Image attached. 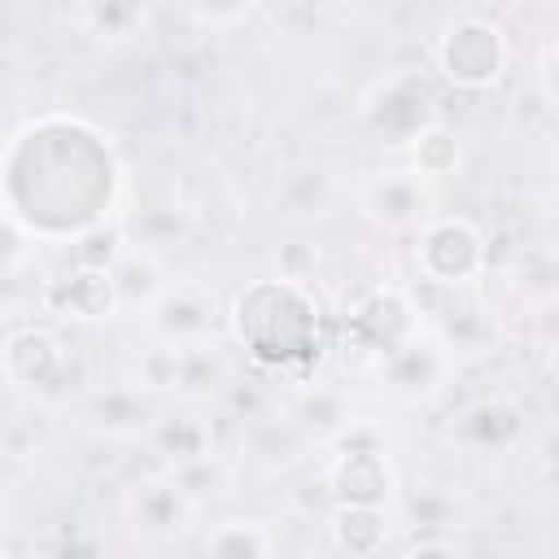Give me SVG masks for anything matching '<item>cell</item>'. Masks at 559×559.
Masks as SVG:
<instances>
[{
  "instance_id": "5bb4252c",
  "label": "cell",
  "mask_w": 559,
  "mask_h": 559,
  "mask_svg": "<svg viewBox=\"0 0 559 559\" xmlns=\"http://www.w3.org/2000/svg\"><path fill=\"white\" fill-rule=\"evenodd\" d=\"M218 380H223V362L210 349V341L205 345H148L140 358V384L144 389L197 397V393L214 389Z\"/></svg>"
},
{
  "instance_id": "e0dca14e",
  "label": "cell",
  "mask_w": 559,
  "mask_h": 559,
  "mask_svg": "<svg viewBox=\"0 0 559 559\" xmlns=\"http://www.w3.org/2000/svg\"><path fill=\"white\" fill-rule=\"evenodd\" d=\"M323 533L341 559H380L393 537V520L389 507H332Z\"/></svg>"
},
{
  "instance_id": "6da1fadb",
  "label": "cell",
  "mask_w": 559,
  "mask_h": 559,
  "mask_svg": "<svg viewBox=\"0 0 559 559\" xmlns=\"http://www.w3.org/2000/svg\"><path fill=\"white\" fill-rule=\"evenodd\" d=\"M122 157L79 114H39L9 131L0 157V210L35 245H74L114 223Z\"/></svg>"
},
{
  "instance_id": "9c48e42d",
  "label": "cell",
  "mask_w": 559,
  "mask_h": 559,
  "mask_svg": "<svg viewBox=\"0 0 559 559\" xmlns=\"http://www.w3.org/2000/svg\"><path fill=\"white\" fill-rule=\"evenodd\" d=\"M223 319L227 310L201 280H166L140 306V323L153 345H205Z\"/></svg>"
},
{
  "instance_id": "7c38bea8",
  "label": "cell",
  "mask_w": 559,
  "mask_h": 559,
  "mask_svg": "<svg viewBox=\"0 0 559 559\" xmlns=\"http://www.w3.org/2000/svg\"><path fill=\"white\" fill-rule=\"evenodd\" d=\"M122 280L118 266H83L70 262L66 271L48 275L39 284V306L44 314L61 319V323H100L114 319L122 310Z\"/></svg>"
},
{
  "instance_id": "9a60e30c",
  "label": "cell",
  "mask_w": 559,
  "mask_h": 559,
  "mask_svg": "<svg viewBox=\"0 0 559 559\" xmlns=\"http://www.w3.org/2000/svg\"><path fill=\"white\" fill-rule=\"evenodd\" d=\"M122 511H127V524H131L140 537L166 542V537H175V533H183V528L192 524L197 498L175 480V472H162V476L140 480V485L127 493Z\"/></svg>"
},
{
  "instance_id": "603a6c76",
  "label": "cell",
  "mask_w": 559,
  "mask_h": 559,
  "mask_svg": "<svg viewBox=\"0 0 559 559\" xmlns=\"http://www.w3.org/2000/svg\"><path fill=\"white\" fill-rule=\"evenodd\" d=\"M537 87L559 109V35H550L542 44V52H537Z\"/></svg>"
},
{
  "instance_id": "ffe728a7",
  "label": "cell",
  "mask_w": 559,
  "mask_h": 559,
  "mask_svg": "<svg viewBox=\"0 0 559 559\" xmlns=\"http://www.w3.org/2000/svg\"><path fill=\"white\" fill-rule=\"evenodd\" d=\"M153 450L170 463V467H188L210 459V428L192 415H175V419H157L153 428Z\"/></svg>"
},
{
  "instance_id": "ac0fdd59",
  "label": "cell",
  "mask_w": 559,
  "mask_h": 559,
  "mask_svg": "<svg viewBox=\"0 0 559 559\" xmlns=\"http://www.w3.org/2000/svg\"><path fill=\"white\" fill-rule=\"evenodd\" d=\"M205 559H275V537L253 515H227L201 537Z\"/></svg>"
},
{
  "instance_id": "ba28073f",
  "label": "cell",
  "mask_w": 559,
  "mask_h": 559,
  "mask_svg": "<svg viewBox=\"0 0 559 559\" xmlns=\"http://www.w3.org/2000/svg\"><path fill=\"white\" fill-rule=\"evenodd\" d=\"M358 122L384 148H411V140L437 122V92L419 70H393L358 100Z\"/></svg>"
},
{
  "instance_id": "484cf974",
  "label": "cell",
  "mask_w": 559,
  "mask_h": 559,
  "mask_svg": "<svg viewBox=\"0 0 559 559\" xmlns=\"http://www.w3.org/2000/svg\"><path fill=\"white\" fill-rule=\"evenodd\" d=\"M546 454H550V463H559V428L550 432V445H546Z\"/></svg>"
},
{
  "instance_id": "d4e9b609",
  "label": "cell",
  "mask_w": 559,
  "mask_h": 559,
  "mask_svg": "<svg viewBox=\"0 0 559 559\" xmlns=\"http://www.w3.org/2000/svg\"><path fill=\"white\" fill-rule=\"evenodd\" d=\"M546 371H550V380H555V389H559V345L550 349V358H546Z\"/></svg>"
},
{
  "instance_id": "52a82bcc",
  "label": "cell",
  "mask_w": 559,
  "mask_h": 559,
  "mask_svg": "<svg viewBox=\"0 0 559 559\" xmlns=\"http://www.w3.org/2000/svg\"><path fill=\"white\" fill-rule=\"evenodd\" d=\"M415 271L432 293L476 288V280L489 271V245L472 218L437 214L415 231Z\"/></svg>"
},
{
  "instance_id": "4fadbf2b",
  "label": "cell",
  "mask_w": 559,
  "mask_h": 559,
  "mask_svg": "<svg viewBox=\"0 0 559 559\" xmlns=\"http://www.w3.org/2000/svg\"><path fill=\"white\" fill-rule=\"evenodd\" d=\"M454 371H459V362L441 349V341L424 328L411 345H402L380 371H376V380H380V389L384 393H393L397 402H428V397H437L450 380H454Z\"/></svg>"
},
{
  "instance_id": "3957f363",
  "label": "cell",
  "mask_w": 559,
  "mask_h": 559,
  "mask_svg": "<svg viewBox=\"0 0 559 559\" xmlns=\"http://www.w3.org/2000/svg\"><path fill=\"white\" fill-rule=\"evenodd\" d=\"M4 380L31 402H66L87 384V362L57 328L13 323L4 336Z\"/></svg>"
},
{
  "instance_id": "44dd1931",
  "label": "cell",
  "mask_w": 559,
  "mask_h": 559,
  "mask_svg": "<svg viewBox=\"0 0 559 559\" xmlns=\"http://www.w3.org/2000/svg\"><path fill=\"white\" fill-rule=\"evenodd\" d=\"M293 415H297V424L306 428V432H314V437H345L349 428H354V419H349V411H345V402H341V393H332V389H314V393H301L297 397V406H293Z\"/></svg>"
},
{
  "instance_id": "7402d4cb",
  "label": "cell",
  "mask_w": 559,
  "mask_h": 559,
  "mask_svg": "<svg viewBox=\"0 0 559 559\" xmlns=\"http://www.w3.org/2000/svg\"><path fill=\"white\" fill-rule=\"evenodd\" d=\"M74 17H79V26H83L87 35L109 39V44L140 35L144 22H148V13H144L140 4H83V9H74Z\"/></svg>"
},
{
  "instance_id": "8992f818",
  "label": "cell",
  "mask_w": 559,
  "mask_h": 559,
  "mask_svg": "<svg viewBox=\"0 0 559 559\" xmlns=\"http://www.w3.org/2000/svg\"><path fill=\"white\" fill-rule=\"evenodd\" d=\"M323 485L332 507H389L397 493V467L380 428L354 424L345 437H336Z\"/></svg>"
},
{
  "instance_id": "277c9868",
  "label": "cell",
  "mask_w": 559,
  "mask_h": 559,
  "mask_svg": "<svg viewBox=\"0 0 559 559\" xmlns=\"http://www.w3.org/2000/svg\"><path fill=\"white\" fill-rule=\"evenodd\" d=\"M432 66L437 74L459 92H489L507 79L511 66V39L507 26L485 13H459L441 26L432 39Z\"/></svg>"
},
{
  "instance_id": "d6986e66",
  "label": "cell",
  "mask_w": 559,
  "mask_h": 559,
  "mask_svg": "<svg viewBox=\"0 0 559 559\" xmlns=\"http://www.w3.org/2000/svg\"><path fill=\"white\" fill-rule=\"evenodd\" d=\"M406 157H411L406 166H411L415 175H424L428 183H441V179L459 175V166H463V140H459V131H450L445 122H432V127H424V131L411 140Z\"/></svg>"
},
{
  "instance_id": "5b68a950",
  "label": "cell",
  "mask_w": 559,
  "mask_h": 559,
  "mask_svg": "<svg viewBox=\"0 0 559 559\" xmlns=\"http://www.w3.org/2000/svg\"><path fill=\"white\" fill-rule=\"evenodd\" d=\"M424 332V306L402 284H376L367 288L341 319V341L358 362H371L376 371L415 336Z\"/></svg>"
},
{
  "instance_id": "30bf717a",
  "label": "cell",
  "mask_w": 559,
  "mask_h": 559,
  "mask_svg": "<svg viewBox=\"0 0 559 559\" xmlns=\"http://www.w3.org/2000/svg\"><path fill=\"white\" fill-rule=\"evenodd\" d=\"M424 306V301H419ZM424 328L441 341V349L463 367V362H485L498 354L502 345V323L498 310L476 293V288H459V293H437L424 306Z\"/></svg>"
},
{
  "instance_id": "2e32d148",
  "label": "cell",
  "mask_w": 559,
  "mask_h": 559,
  "mask_svg": "<svg viewBox=\"0 0 559 559\" xmlns=\"http://www.w3.org/2000/svg\"><path fill=\"white\" fill-rule=\"evenodd\" d=\"M454 437L476 454H507L524 437V411L511 397H480L454 419Z\"/></svg>"
},
{
  "instance_id": "7a4b0ae2",
  "label": "cell",
  "mask_w": 559,
  "mask_h": 559,
  "mask_svg": "<svg viewBox=\"0 0 559 559\" xmlns=\"http://www.w3.org/2000/svg\"><path fill=\"white\" fill-rule=\"evenodd\" d=\"M227 332L258 371L301 380L323 358V306L310 284L271 275L249 280L227 306Z\"/></svg>"
},
{
  "instance_id": "cb8c5ba5",
  "label": "cell",
  "mask_w": 559,
  "mask_h": 559,
  "mask_svg": "<svg viewBox=\"0 0 559 559\" xmlns=\"http://www.w3.org/2000/svg\"><path fill=\"white\" fill-rule=\"evenodd\" d=\"M397 559H463L450 542H441V537H424V542H411Z\"/></svg>"
},
{
  "instance_id": "8fae6325",
  "label": "cell",
  "mask_w": 559,
  "mask_h": 559,
  "mask_svg": "<svg viewBox=\"0 0 559 559\" xmlns=\"http://www.w3.org/2000/svg\"><path fill=\"white\" fill-rule=\"evenodd\" d=\"M358 214L384 236H415L424 223L437 218V192L411 166H389L362 179Z\"/></svg>"
}]
</instances>
